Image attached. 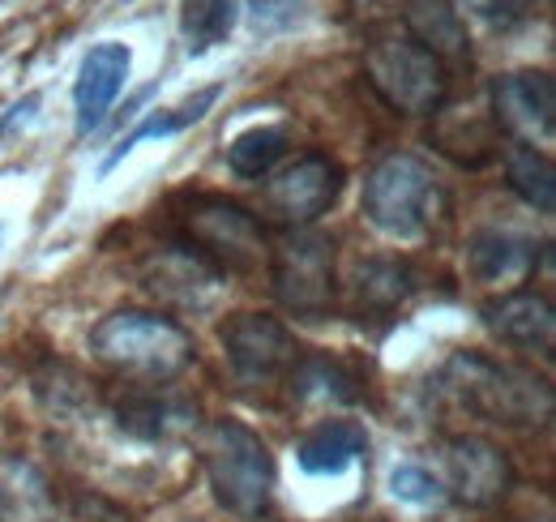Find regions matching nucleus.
<instances>
[{
	"label": "nucleus",
	"mask_w": 556,
	"mask_h": 522,
	"mask_svg": "<svg viewBox=\"0 0 556 522\" xmlns=\"http://www.w3.org/2000/svg\"><path fill=\"white\" fill-rule=\"evenodd\" d=\"M244 9H249V26L257 35H275V30H287L300 17L304 0H244Z\"/></svg>",
	"instance_id": "obj_29"
},
{
	"label": "nucleus",
	"mask_w": 556,
	"mask_h": 522,
	"mask_svg": "<svg viewBox=\"0 0 556 522\" xmlns=\"http://www.w3.org/2000/svg\"><path fill=\"white\" fill-rule=\"evenodd\" d=\"M403 22H407V39H416L450 73L471 65V35H467L463 13L450 0H407Z\"/></svg>",
	"instance_id": "obj_17"
},
{
	"label": "nucleus",
	"mask_w": 556,
	"mask_h": 522,
	"mask_svg": "<svg viewBox=\"0 0 556 522\" xmlns=\"http://www.w3.org/2000/svg\"><path fill=\"white\" fill-rule=\"evenodd\" d=\"M343 163L330 159L326 150H308L300 159H291L287 167L270 172L266 189H262V206L287 232H304L313 227L321 214H330V206L343 194Z\"/></svg>",
	"instance_id": "obj_8"
},
{
	"label": "nucleus",
	"mask_w": 556,
	"mask_h": 522,
	"mask_svg": "<svg viewBox=\"0 0 556 522\" xmlns=\"http://www.w3.org/2000/svg\"><path fill=\"white\" fill-rule=\"evenodd\" d=\"M535 261H540L535 240H527V236H518V232L484 227V232H476V236L467 240V270H471V278L484 283V287L509 291V287L527 283L531 270H535Z\"/></svg>",
	"instance_id": "obj_16"
},
{
	"label": "nucleus",
	"mask_w": 556,
	"mask_h": 522,
	"mask_svg": "<svg viewBox=\"0 0 556 522\" xmlns=\"http://www.w3.org/2000/svg\"><path fill=\"white\" fill-rule=\"evenodd\" d=\"M180 245H189L198 258H206L223 278L227 274H257L266 261V236L257 214H249L240 201L218 194H193L176 206Z\"/></svg>",
	"instance_id": "obj_5"
},
{
	"label": "nucleus",
	"mask_w": 556,
	"mask_h": 522,
	"mask_svg": "<svg viewBox=\"0 0 556 522\" xmlns=\"http://www.w3.org/2000/svg\"><path fill=\"white\" fill-rule=\"evenodd\" d=\"M437 382L454 398V407L501 428H540L556 411L548 377H540L527 364L492 360L484 351H454Z\"/></svg>",
	"instance_id": "obj_1"
},
{
	"label": "nucleus",
	"mask_w": 556,
	"mask_h": 522,
	"mask_svg": "<svg viewBox=\"0 0 556 522\" xmlns=\"http://www.w3.org/2000/svg\"><path fill=\"white\" fill-rule=\"evenodd\" d=\"M287 154V129L282 125H253L227 141V167L240 181H266Z\"/></svg>",
	"instance_id": "obj_24"
},
{
	"label": "nucleus",
	"mask_w": 556,
	"mask_h": 522,
	"mask_svg": "<svg viewBox=\"0 0 556 522\" xmlns=\"http://www.w3.org/2000/svg\"><path fill=\"white\" fill-rule=\"evenodd\" d=\"M416 291L412 265L399 258H368L351 274V309L364 318H390L399 313Z\"/></svg>",
	"instance_id": "obj_19"
},
{
	"label": "nucleus",
	"mask_w": 556,
	"mask_h": 522,
	"mask_svg": "<svg viewBox=\"0 0 556 522\" xmlns=\"http://www.w3.org/2000/svg\"><path fill=\"white\" fill-rule=\"evenodd\" d=\"M390 493H394L399 501H407V506H437V501L445 497L441 480H437L428 467H419V462H399V467L390 471Z\"/></svg>",
	"instance_id": "obj_27"
},
{
	"label": "nucleus",
	"mask_w": 556,
	"mask_h": 522,
	"mask_svg": "<svg viewBox=\"0 0 556 522\" xmlns=\"http://www.w3.org/2000/svg\"><path fill=\"white\" fill-rule=\"evenodd\" d=\"M236 26V0H180V35L189 57H206L210 48L227 44Z\"/></svg>",
	"instance_id": "obj_25"
},
{
	"label": "nucleus",
	"mask_w": 556,
	"mask_h": 522,
	"mask_svg": "<svg viewBox=\"0 0 556 522\" xmlns=\"http://www.w3.org/2000/svg\"><path fill=\"white\" fill-rule=\"evenodd\" d=\"M202 467H206L214 501L236 519H262L275 493V458L266 442L240 420H214L202 433Z\"/></svg>",
	"instance_id": "obj_4"
},
{
	"label": "nucleus",
	"mask_w": 556,
	"mask_h": 522,
	"mask_svg": "<svg viewBox=\"0 0 556 522\" xmlns=\"http://www.w3.org/2000/svg\"><path fill=\"white\" fill-rule=\"evenodd\" d=\"M112 415L138 442H167V437H180L198 424L193 402L167 394V386H150V382H129L112 398Z\"/></svg>",
	"instance_id": "obj_14"
},
{
	"label": "nucleus",
	"mask_w": 556,
	"mask_h": 522,
	"mask_svg": "<svg viewBox=\"0 0 556 522\" xmlns=\"http://www.w3.org/2000/svg\"><path fill=\"white\" fill-rule=\"evenodd\" d=\"M441 488L467 510H488L514 488V467L501 446L484 437H450L441 442Z\"/></svg>",
	"instance_id": "obj_11"
},
{
	"label": "nucleus",
	"mask_w": 556,
	"mask_h": 522,
	"mask_svg": "<svg viewBox=\"0 0 556 522\" xmlns=\"http://www.w3.org/2000/svg\"><path fill=\"white\" fill-rule=\"evenodd\" d=\"M0 249H4V223H0Z\"/></svg>",
	"instance_id": "obj_30"
},
{
	"label": "nucleus",
	"mask_w": 556,
	"mask_h": 522,
	"mask_svg": "<svg viewBox=\"0 0 556 522\" xmlns=\"http://www.w3.org/2000/svg\"><path fill=\"white\" fill-rule=\"evenodd\" d=\"M450 210V194L419 154H386L364 181V219L390 240H424Z\"/></svg>",
	"instance_id": "obj_3"
},
{
	"label": "nucleus",
	"mask_w": 556,
	"mask_h": 522,
	"mask_svg": "<svg viewBox=\"0 0 556 522\" xmlns=\"http://www.w3.org/2000/svg\"><path fill=\"white\" fill-rule=\"evenodd\" d=\"M138 278L154 300H163L167 309H180V313H206V309H214V300L223 296V283H227L189 245H163V249H154L150 258L141 261Z\"/></svg>",
	"instance_id": "obj_12"
},
{
	"label": "nucleus",
	"mask_w": 556,
	"mask_h": 522,
	"mask_svg": "<svg viewBox=\"0 0 556 522\" xmlns=\"http://www.w3.org/2000/svg\"><path fill=\"white\" fill-rule=\"evenodd\" d=\"M0 522H56V493L30 458H0Z\"/></svg>",
	"instance_id": "obj_20"
},
{
	"label": "nucleus",
	"mask_w": 556,
	"mask_h": 522,
	"mask_svg": "<svg viewBox=\"0 0 556 522\" xmlns=\"http://www.w3.org/2000/svg\"><path fill=\"white\" fill-rule=\"evenodd\" d=\"M505 181L531 210H540V214H553L556 210V172L553 159L544 150L518 146V141L505 146Z\"/></svg>",
	"instance_id": "obj_22"
},
{
	"label": "nucleus",
	"mask_w": 556,
	"mask_h": 522,
	"mask_svg": "<svg viewBox=\"0 0 556 522\" xmlns=\"http://www.w3.org/2000/svg\"><path fill=\"white\" fill-rule=\"evenodd\" d=\"M90 351L129 382L167 386L193 364L189 330L150 309H116L90 330Z\"/></svg>",
	"instance_id": "obj_2"
},
{
	"label": "nucleus",
	"mask_w": 556,
	"mask_h": 522,
	"mask_svg": "<svg viewBox=\"0 0 556 522\" xmlns=\"http://www.w3.org/2000/svg\"><path fill=\"white\" fill-rule=\"evenodd\" d=\"M214 99H218V86H206V90H198L193 99H185V103H176V108H167V112L146 116L138 129L125 133V137L112 146V154H108L103 172H112V167H116V163H121L129 150H138L141 141H150V137H176V133H185L189 125H198L210 108H214Z\"/></svg>",
	"instance_id": "obj_23"
},
{
	"label": "nucleus",
	"mask_w": 556,
	"mask_h": 522,
	"mask_svg": "<svg viewBox=\"0 0 556 522\" xmlns=\"http://www.w3.org/2000/svg\"><path fill=\"white\" fill-rule=\"evenodd\" d=\"M364 455H368V433L355 420H326L295 442V462L304 475H343L348 467L364 462Z\"/></svg>",
	"instance_id": "obj_18"
},
{
	"label": "nucleus",
	"mask_w": 556,
	"mask_h": 522,
	"mask_svg": "<svg viewBox=\"0 0 556 522\" xmlns=\"http://www.w3.org/2000/svg\"><path fill=\"white\" fill-rule=\"evenodd\" d=\"M492 125L509 133L518 146H553L556 137V82L544 69L501 73L488 86Z\"/></svg>",
	"instance_id": "obj_10"
},
{
	"label": "nucleus",
	"mask_w": 556,
	"mask_h": 522,
	"mask_svg": "<svg viewBox=\"0 0 556 522\" xmlns=\"http://www.w3.org/2000/svg\"><path fill=\"white\" fill-rule=\"evenodd\" d=\"M484 326L514 351H540L553 356L556 313L553 304L535 291H505L501 300L484 304Z\"/></svg>",
	"instance_id": "obj_15"
},
{
	"label": "nucleus",
	"mask_w": 556,
	"mask_h": 522,
	"mask_svg": "<svg viewBox=\"0 0 556 522\" xmlns=\"http://www.w3.org/2000/svg\"><path fill=\"white\" fill-rule=\"evenodd\" d=\"M278 304L304 322L334 313V240L321 232H287L270 258Z\"/></svg>",
	"instance_id": "obj_7"
},
{
	"label": "nucleus",
	"mask_w": 556,
	"mask_h": 522,
	"mask_svg": "<svg viewBox=\"0 0 556 522\" xmlns=\"http://www.w3.org/2000/svg\"><path fill=\"white\" fill-rule=\"evenodd\" d=\"M223 356L231 364V377L240 386H278L287 382L300 347L295 334L282 326L270 313H236L227 318L223 330Z\"/></svg>",
	"instance_id": "obj_9"
},
{
	"label": "nucleus",
	"mask_w": 556,
	"mask_h": 522,
	"mask_svg": "<svg viewBox=\"0 0 556 522\" xmlns=\"http://www.w3.org/2000/svg\"><path fill=\"white\" fill-rule=\"evenodd\" d=\"M364 77L399 116H437L450 99V69L407 35H377L364 48Z\"/></svg>",
	"instance_id": "obj_6"
},
{
	"label": "nucleus",
	"mask_w": 556,
	"mask_h": 522,
	"mask_svg": "<svg viewBox=\"0 0 556 522\" xmlns=\"http://www.w3.org/2000/svg\"><path fill=\"white\" fill-rule=\"evenodd\" d=\"M287 386L300 402H355L359 373L330 351H300L287 373Z\"/></svg>",
	"instance_id": "obj_21"
},
{
	"label": "nucleus",
	"mask_w": 556,
	"mask_h": 522,
	"mask_svg": "<svg viewBox=\"0 0 556 522\" xmlns=\"http://www.w3.org/2000/svg\"><path fill=\"white\" fill-rule=\"evenodd\" d=\"M437 146L463 167H484L501 154V129L492 121H480V116H467V133H458L450 121H441Z\"/></svg>",
	"instance_id": "obj_26"
},
{
	"label": "nucleus",
	"mask_w": 556,
	"mask_h": 522,
	"mask_svg": "<svg viewBox=\"0 0 556 522\" xmlns=\"http://www.w3.org/2000/svg\"><path fill=\"white\" fill-rule=\"evenodd\" d=\"M129 69H134V52L125 44H116V39H103L81 57L77 82H73V125H77V137H86L90 129L103 125V116L112 112V103L121 99V90L129 82Z\"/></svg>",
	"instance_id": "obj_13"
},
{
	"label": "nucleus",
	"mask_w": 556,
	"mask_h": 522,
	"mask_svg": "<svg viewBox=\"0 0 556 522\" xmlns=\"http://www.w3.org/2000/svg\"><path fill=\"white\" fill-rule=\"evenodd\" d=\"M450 4H454L458 13L484 22L488 30H514V26H522V22L531 17V9H535V0H450Z\"/></svg>",
	"instance_id": "obj_28"
}]
</instances>
